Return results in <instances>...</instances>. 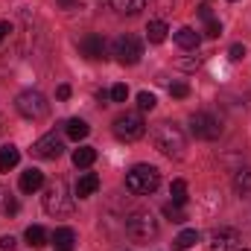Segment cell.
Listing matches in <instances>:
<instances>
[{"mask_svg": "<svg viewBox=\"0 0 251 251\" xmlns=\"http://www.w3.org/2000/svg\"><path fill=\"white\" fill-rule=\"evenodd\" d=\"M152 143H155V149L164 152L167 158H181V155H184V146H187L184 131L176 123H167V120L152 128Z\"/></svg>", "mask_w": 251, "mask_h": 251, "instance_id": "1", "label": "cell"}, {"mask_svg": "<svg viewBox=\"0 0 251 251\" xmlns=\"http://www.w3.org/2000/svg\"><path fill=\"white\" fill-rule=\"evenodd\" d=\"M158 184H161V173H158L152 164H137V167H131V170L126 173V187L131 190V193H137V196L155 193Z\"/></svg>", "mask_w": 251, "mask_h": 251, "instance_id": "2", "label": "cell"}, {"mask_svg": "<svg viewBox=\"0 0 251 251\" xmlns=\"http://www.w3.org/2000/svg\"><path fill=\"white\" fill-rule=\"evenodd\" d=\"M126 234L134 243H152L158 237V222L149 210H134L126 216Z\"/></svg>", "mask_w": 251, "mask_h": 251, "instance_id": "3", "label": "cell"}, {"mask_svg": "<svg viewBox=\"0 0 251 251\" xmlns=\"http://www.w3.org/2000/svg\"><path fill=\"white\" fill-rule=\"evenodd\" d=\"M44 210L50 216H70L73 213V196H67L64 181H53L44 193Z\"/></svg>", "mask_w": 251, "mask_h": 251, "instance_id": "4", "label": "cell"}, {"mask_svg": "<svg viewBox=\"0 0 251 251\" xmlns=\"http://www.w3.org/2000/svg\"><path fill=\"white\" fill-rule=\"evenodd\" d=\"M15 108H18L26 120H41V117H47L50 102H47V97L38 94V91H21V94L15 97Z\"/></svg>", "mask_w": 251, "mask_h": 251, "instance_id": "5", "label": "cell"}, {"mask_svg": "<svg viewBox=\"0 0 251 251\" xmlns=\"http://www.w3.org/2000/svg\"><path fill=\"white\" fill-rule=\"evenodd\" d=\"M114 134L120 137V140H126V143H131V140H137V137H143L146 134V123H143V117L140 114H134V111H126V114H120L117 120H114Z\"/></svg>", "mask_w": 251, "mask_h": 251, "instance_id": "6", "label": "cell"}, {"mask_svg": "<svg viewBox=\"0 0 251 251\" xmlns=\"http://www.w3.org/2000/svg\"><path fill=\"white\" fill-rule=\"evenodd\" d=\"M190 131L199 140H216L222 134V123L207 111H196V114H190Z\"/></svg>", "mask_w": 251, "mask_h": 251, "instance_id": "7", "label": "cell"}, {"mask_svg": "<svg viewBox=\"0 0 251 251\" xmlns=\"http://www.w3.org/2000/svg\"><path fill=\"white\" fill-rule=\"evenodd\" d=\"M114 56H117L120 64H137L140 56H143L140 38H134V35H120V38L114 41Z\"/></svg>", "mask_w": 251, "mask_h": 251, "instance_id": "8", "label": "cell"}, {"mask_svg": "<svg viewBox=\"0 0 251 251\" xmlns=\"http://www.w3.org/2000/svg\"><path fill=\"white\" fill-rule=\"evenodd\" d=\"M62 152H64V143H62V137H56V134H44V137H38L32 143V155L41 158V161H56Z\"/></svg>", "mask_w": 251, "mask_h": 251, "instance_id": "9", "label": "cell"}, {"mask_svg": "<svg viewBox=\"0 0 251 251\" xmlns=\"http://www.w3.org/2000/svg\"><path fill=\"white\" fill-rule=\"evenodd\" d=\"M243 246V237L237 228H216L210 234V251H237Z\"/></svg>", "mask_w": 251, "mask_h": 251, "instance_id": "10", "label": "cell"}, {"mask_svg": "<svg viewBox=\"0 0 251 251\" xmlns=\"http://www.w3.org/2000/svg\"><path fill=\"white\" fill-rule=\"evenodd\" d=\"M79 53L85 56V59H105V38L102 35H85L82 41H79Z\"/></svg>", "mask_w": 251, "mask_h": 251, "instance_id": "11", "label": "cell"}, {"mask_svg": "<svg viewBox=\"0 0 251 251\" xmlns=\"http://www.w3.org/2000/svg\"><path fill=\"white\" fill-rule=\"evenodd\" d=\"M176 44H178L181 50H199V44H201V35H199L193 26H181V29L176 32Z\"/></svg>", "mask_w": 251, "mask_h": 251, "instance_id": "12", "label": "cell"}, {"mask_svg": "<svg viewBox=\"0 0 251 251\" xmlns=\"http://www.w3.org/2000/svg\"><path fill=\"white\" fill-rule=\"evenodd\" d=\"M97 190H100V176H97V173L79 176V181H76V196H79V199H88V196H94Z\"/></svg>", "mask_w": 251, "mask_h": 251, "instance_id": "13", "label": "cell"}, {"mask_svg": "<svg viewBox=\"0 0 251 251\" xmlns=\"http://www.w3.org/2000/svg\"><path fill=\"white\" fill-rule=\"evenodd\" d=\"M53 246H56V251H73V246H76V231L73 228H56L53 231Z\"/></svg>", "mask_w": 251, "mask_h": 251, "instance_id": "14", "label": "cell"}, {"mask_svg": "<svg viewBox=\"0 0 251 251\" xmlns=\"http://www.w3.org/2000/svg\"><path fill=\"white\" fill-rule=\"evenodd\" d=\"M41 184H44V173L41 170H26L24 176H21V190L24 193H35V190H41Z\"/></svg>", "mask_w": 251, "mask_h": 251, "instance_id": "15", "label": "cell"}, {"mask_svg": "<svg viewBox=\"0 0 251 251\" xmlns=\"http://www.w3.org/2000/svg\"><path fill=\"white\" fill-rule=\"evenodd\" d=\"M64 134H67L70 140H85V137L91 134V126L85 123V120H79V117H73V120L64 123Z\"/></svg>", "mask_w": 251, "mask_h": 251, "instance_id": "16", "label": "cell"}, {"mask_svg": "<svg viewBox=\"0 0 251 251\" xmlns=\"http://www.w3.org/2000/svg\"><path fill=\"white\" fill-rule=\"evenodd\" d=\"M18 161H21V152H18L12 143L0 149V173H9L12 167H18Z\"/></svg>", "mask_w": 251, "mask_h": 251, "instance_id": "17", "label": "cell"}, {"mask_svg": "<svg viewBox=\"0 0 251 251\" xmlns=\"http://www.w3.org/2000/svg\"><path fill=\"white\" fill-rule=\"evenodd\" d=\"M167 24L164 21H149V26H146V38L152 41V44H164L167 41Z\"/></svg>", "mask_w": 251, "mask_h": 251, "instance_id": "18", "label": "cell"}, {"mask_svg": "<svg viewBox=\"0 0 251 251\" xmlns=\"http://www.w3.org/2000/svg\"><path fill=\"white\" fill-rule=\"evenodd\" d=\"M94 161H97V149H94V146H79V149L73 152V164H76L79 170L91 167Z\"/></svg>", "mask_w": 251, "mask_h": 251, "instance_id": "19", "label": "cell"}, {"mask_svg": "<svg viewBox=\"0 0 251 251\" xmlns=\"http://www.w3.org/2000/svg\"><path fill=\"white\" fill-rule=\"evenodd\" d=\"M24 237H26V243H29L32 249H41V246H47V231H44L41 225H29Z\"/></svg>", "mask_w": 251, "mask_h": 251, "instance_id": "20", "label": "cell"}, {"mask_svg": "<svg viewBox=\"0 0 251 251\" xmlns=\"http://www.w3.org/2000/svg\"><path fill=\"white\" fill-rule=\"evenodd\" d=\"M199 243V231H181L176 240H173V249L176 251H187Z\"/></svg>", "mask_w": 251, "mask_h": 251, "instance_id": "21", "label": "cell"}, {"mask_svg": "<svg viewBox=\"0 0 251 251\" xmlns=\"http://www.w3.org/2000/svg\"><path fill=\"white\" fill-rule=\"evenodd\" d=\"M111 6H114L120 15H137V12L146 6V0H111Z\"/></svg>", "mask_w": 251, "mask_h": 251, "instance_id": "22", "label": "cell"}, {"mask_svg": "<svg viewBox=\"0 0 251 251\" xmlns=\"http://www.w3.org/2000/svg\"><path fill=\"white\" fill-rule=\"evenodd\" d=\"M234 190H237V193H251V167L237 170V176H234Z\"/></svg>", "mask_w": 251, "mask_h": 251, "instance_id": "23", "label": "cell"}, {"mask_svg": "<svg viewBox=\"0 0 251 251\" xmlns=\"http://www.w3.org/2000/svg\"><path fill=\"white\" fill-rule=\"evenodd\" d=\"M170 196H173V201H176V204H184V201H187V181L176 178V181H173V187H170Z\"/></svg>", "mask_w": 251, "mask_h": 251, "instance_id": "24", "label": "cell"}, {"mask_svg": "<svg viewBox=\"0 0 251 251\" xmlns=\"http://www.w3.org/2000/svg\"><path fill=\"white\" fill-rule=\"evenodd\" d=\"M155 105H158L155 94H149V91H140V94H137V108H140V111H152Z\"/></svg>", "mask_w": 251, "mask_h": 251, "instance_id": "25", "label": "cell"}, {"mask_svg": "<svg viewBox=\"0 0 251 251\" xmlns=\"http://www.w3.org/2000/svg\"><path fill=\"white\" fill-rule=\"evenodd\" d=\"M164 216H167V219H173V222H184V219H187V216H184V210H181V204H176V201L164 204Z\"/></svg>", "mask_w": 251, "mask_h": 251, "instance_id": "26", "label": "cell"}, {"mask_svg": "<svg viewBox=\"0 0 251 251\" xmlns=\"http://www.w3.org/2000/svg\"><path fill=\"white\" fill-rule=\"evenodd\" d=\"M204 35H207V38H219V35H222V24H219L216 18L204 21Z\"/></svg>", "mask_w": 251, "mask_h": 251, "instance_id": "27", "label": "cell"}, {"mask_svg": "<svg viewBox=\"0 0 251 251\" xmlns=\"http://www.w3.org/2000/svg\"><path fill=\"white\" fill-rule=\"evenodd\" d=\"M170 94H173L176 100H184V97H190V85L187 82H173V85H170Z\"/></svg>", "mask_w": 251, "mask_h": 251, "instance_id": "28", "label": "cell"}, {"mask_svg": "<svg viewBox=\"0 0 251 251\" xmlns=\"http://www.w3.org/2000/svg\"><path fill=\"white\" fill-rule=\"evenodd\" d=\"M0 207H3V213H6V216H15V213H18V199H15V196H6Z\"/></svg>", "mask_w": 251, "mask_h": 251, "instance_id": "29", "label": "cell"}, {"mask_svg": "<svg viewBox=\"0 0 251 251\" xmlns=\"http://www.w3.org/2000/svg\"><path fill=\"white\" fill-rule=\"evenodd\" d=\"M111 100H114V102H126V100H128V88H126V85H114V88H111Z\"/></svg>", "mask_w": 251, "mask_h": 251, "instance_id": "30", "label": "cell"}, {"mask_svg": "<svg viewBox=\"0 0 251 251\" xmlns=\"http://www.w3.org/2000/svg\"><path fill=\"white\" fill-rule=\"evenodd\" d=\"M15 246H18V243H15V237H9V234H6V237H0V251H15Z\"/></svg>", "mask_w": 251, "mask_h": 251, "instance_id": "31", "label": "cell"}, {"mask_svg": "<svg viewBox=\"0 0 251 251\" xmlns=\"http://www.w3.org/2000/svg\"><path fill=\"white\" fill-rule=\"evenodd\" d=\"M228 56H231V59H234V62H240V59H243V56H246V47H243V44H234V47H231V50H228Z\"/></svg>", "mask_w": 251, "mask_h": 251, "instance_id": "32", "label": "cell"}, {"mask_svg": "<svg viewBox=\"0 0 251 251\" xmlns=\"http://www.w3.org/2000/svg\"><path fill=\"white\" fill-rule=\"evenodd\" d=\"M199 18H201V21H210V18H213V15H210V6H207V3H201V6H199Z\"/></svg>", "mask_w": 251, "mask_h": 251, "instance_id": "33", "label": "cell"}, {"mask_svg": "<svg viewBox=\"0 0 251 251\" xmlns=\"http://www.w3.org/2000/svg\"><path fill=\"white\" fill-rule=\"evenodd\" d=\"M56 97H59V100H67V97H70V85H59Z\"/></svg>", "mask_w": 251, "mask_h": 251, "instance_id": "34", "label": "cell"}, {"mask_svg": "<svg viewBox=\"0 0 251 251\" xmlns=\"http://www.w3.org/2000/svg\"><path fill=\"white\" fill-rule=\"evenodd\" d=\"M76 3H79V0H59V6H62V9H73Z\"/></svg>", "mask_w": 251, "mask_h": 251, "instance_id": "35", "label": "cell"}, {"mask_svg": "<svg viewBox=\"0 0 251 251\" xmlns=\"http://www.w3.org/2000/svg\"><path fill=\"white\" fill-rule=\"evenodd\" d=\"M6 32H9V24L3 21V24H0V41H3V35H6Z\"/></svg>", "mask_w": 251, "mask_h": 251, "instance_id": "36", "label": "cell"}, {"mask_svg": "<svg viewBox=\"0 0 251 251\" xmlns=\"http://www.w3.org/2000/svg\"><path fill=\"white\" fill-rule=\"evenodd\" d=\"M237 251H251V249H237Z\"/></svg>", "mask_w": 251, "mask_h": 251, "instance_id": "37", "label": "cell"}, {"mask_svg": "<svg viewBox=\"0 0 251 251\" xmlns=\"http://www.w3.org/2000/svg\"><path fill=\"white\" fill-rule=\"evenodd\" d=\"M231 3H234V0H231Z\"/></svg>", "mask_w": 251, "mask_h": 251, "instance_id": "38", "label": "cell"}]
</instances>
